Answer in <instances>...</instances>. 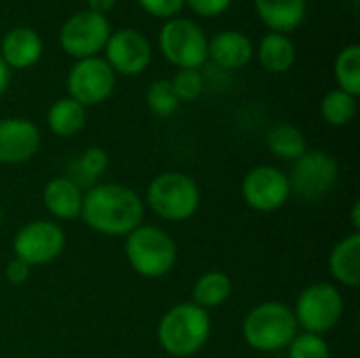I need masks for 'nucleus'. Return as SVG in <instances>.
Masks as SVG:
<instances>
[{
	"label": "nucleus",
	"instance_id": "13",
	"mask_svg": "<svg viewBox=\"0 0 360 358\" xmlns=\"http://www.w3.org/2000/svg\"><path fill=\"white\" fill-rule=\"evenodd\" d=\"M103 51H105L108 65L114 70V74H122V76H137L152 61L150 40L133 27H122L112 32Z\"/></svg>",
	"mask_w": 360,
	"mask_h": 358
},
{
	"label": "nucleus",
	"instance_id": "11",
	"mask_svg": "<svg viewBox=\"0 0 360 358\" xmlns=\"http://www.w3.org/2000/svg\"><path fill=\"white\" fill-rule=\"evenodd\" d=\"M340 177L338 160L323 150H306L297 160H293V169L289 175L291 192L306 200L323 198L335 186Z\"/></svg>",
	"mask_w": 360,
	"mask_h": 358
},
{
	"label": "nucleus",
	"instance_id": "25",
	"mask_svg": "<svg viewBox=\"0 0 360 358\" xmlns=\"http://www.w3.org/2000/svg\"><path fill=\"white\" fill-rule=\"evenodd\" d=\"M359 112V103L356 97L342 91V89H333L329 91L323 101H321V116L327 124L331 127H346L356 118Z\"/></svg>",
	"mask_w": 360,
	"mask_h": 358
},
{
	"label": "nucleus",
	"instance_id": "14",
	"mask_svg": "<svg viewBox=\"0 0 360 358\" xmlns=\"http://www.w3.org/2000/svg\"><path fill=\"white\" fill-rule=\"evenodd\" d=\"M40 129L19 116L0 120V165H23L40 150Z\"/></svg>",
	"mask_w": 360,
	"mask_h": 358
},
{
	"label": "nucleus",
	"instance_id": "33",
	"mask_svg": "<svg viewBox=\"0 0 360 358\" xmlns=\"http://www.w3.org/2000/svg\"><path fill=\"white\" fill-rule=\"evenodd\" d=\"M89 2V11L93 13H99V15H105L116 6V0H86Z\"/></svg>",
	"mask_w": 360,
	"mask_h": 358
},
{
	"label": "nucleus",
	"instance_id": "31",
	"mask_svg": "<svg viewBox=\"0 0 360 358\" xmlns=\"http://www.w3.org/2000/svg\"><path fill=\"white\" fill-rule=\"evenodd\" d=\"M232 0H186V6H190L200 17H219L230 8Z\"/></svg>",
	"mask_w": 360,
	"mask_h": 358
},
{
	"label": "nucleus",
	"instance_id": "23",
	"mask_svg": "<svg viewBox=\"0 0 360 358\" xmlns=\"http://www.w3.org/2000/svg\"><path fill=\"white\" fill-rule=\"evenodd\" d=\"M266 146L274 156H278L283 160H291V162L297 160L308 150L306 135L302 133L300 127H295L291 122L274 124L266 135Z\"/></svg>",
	"mask_w": 360,
	"mask_h": 358
},
{
	"label": "nucleus",
	"instance_id": "36",
	"mask_svg": "<svg viewBox=\"0 0 360 358\" xmlns=\"http://www.w3.org/2000/svg\"><path fill=\"white\" fill-rule=\"evenodd\" d=\"M2 222H4V211H2V205H0V226H2Z\"/></svg>",
	"mask_w": 360,
	"mask_h": 358
},
{
	"label": "nucleus",
	"instance_id": "21",
	"mask_svg": "<svg viewBox=\"0 0 360 358\" xmlns=\"http://www.w3.org/2000/svg\"><path fill=\"white\" fill-rule=\"evenodd\" d=\"M49 131L57 137H74L86 124V108L74 101L72 97L57 99L46 112Z\"/></svg>",
	"mask_w": 360,
	"mask_h": 358
},
{
	"label": "nucleus",
	"instance_id": "10",
	"mask_svg": "<svg viewBox=\"0 0 360 358\" xmlns=\"http://www.w3.org/2000/svg\"><path fill=\"white\" fill-rule=\"evenodd\" d=\"M116 74L101 57L78 59L65 80L68 97L78 101L80 106H99L114 93Z\"/></svg>",
	"mask_w": 360,
	"mask_h": 358
},
{
	"label": "nucleus",
	"instance_id": "4",
	"mask_svg": "<svg viewBox=\"0 0 360 358\" xmlns=\"http://www.w3.org/2000/svg\"><path fill=\"white\" fill-rule=\"evenodd\" d=\"M297 329L291 306L283 302H264L245 317L243 338L257 352H278L291 344Z\"/></svg>",
	"mask_w": 360,
	"mask_h": 358
},
{
	"label": "nucleus",
	"instance_id": "28",
	"mask_svg": "<svg viewBox=\"0 0 360 358\" xmlns=\"http://www.w3.org/2000/svg\"><path fill=\"white\" fill-rule=\"evenodd\" d=\"M289 358H331V348L323 335L316 333H297L287 346Z\"/></svg>",
	"mask_w": 360,
	"mask_h": 358
},
{
	"label": "nucleus",
	"instance_id": "2",
	"mask_svg": "<svg viewBox=\"0 0 360 358\" xmlns=\"http://www.w3.org/2000/svg\"><path fill=\"white\" fill-rule=\"evenodd\" d=\"M211 335V317L192 302H181L165 312L156 327L160 348L175 358H190L200 352Z\"/></svg>",
	"mask_w": 360,
	"mask_h": 358
},
{
	"label": "nucleus",
	"instance_id": "18",
	"mask_svg": "<svg viewBox=\"0 0 360 358\" xmlns=\"http://www.w3.org/2000/svg\"><path fill=\"white\" fill-rule=\"evenodd\" d=\"M255 13L270 32L289 34L306 19L308 0H253Z\"/></svg>",
	"mask_w": 360,
	"mask_h": 358
},
{
	"label": "nucleus",
	"instance_id": "29",
	"mask_svg": "<svg viewBox=\"0 0 360 358\" xmlns=\"http://www.w3.org/2000/svg\"><path fill=\"white\" fill-rule=\"evenodd\" d=\"M171 87H173L179 103H190L202 95L205 78H202L200 70H177V74L171 78Z\"/></svg>",
	"mask_w": 360,
	"mask_h": 358
},
{
	"label": "nucleus",
	"instance_id": "6",
	"mask_svg": "<svg viewBox=\"0 0 360 358\" xmlns=\"http://www.w3.org/2000/svg\"><path fill=\"white\" fill-rule=\"evenodd\" d=\"M158 46L169 63L179 70H200L209 59V38L198 23L186 17L165 21L158 34Z\"/></svg>",
	"mask_w": 360,
	"mask_h": 358
},
{
	"label": "nucleus",
	"instance_id": "17",
	"mask_svg": "<svg viewBox=\"0 0 360 358\" xmlns=\"http://www.w3.org/2000/svg\"><path fill=\"white\" fill-rule=\"evenodd\" d=\"M255 55L253 42L247 34L226 30L209 40V57L224 70H240Z\"/></svg>",
	"mask_w": 360,
	"mask_h": 358
},
{
	"label": "nucleus",
	"instance_id": "35",
	"mask_svg": "<svg viewBox=\"0 0 360 358\" xmlns=\"http://www.w3.org/2000/svg\"><path fill=\"white\" fill-rule=\"evenodd\" d=\"M352 232H360V203L352 205Z\"/></svg>",
	"mask_w": 360,
	"mask_h": 358
},
{
	"label": "nucleus",
	"instance_id": "34",
	"mask_svg": "<svg viewBox=\"0 0 360 358\" xmlns=\"http://www.w3.org/2000/svg\"><path fill=\"white\" fill-rule=\"evenodd\" d=\"M8 82H11V70L6 68V63L0 57V95L8 89Z\"/></svg>",
	"mask_w": 360,
	"mask_h": 358
},
{
	"label": "nucleus",
	"instance_id": "32",
	"mask_svg": "<svg viewBox=\"0 0 360 358\" xmlns=\"http://www.w3.org/2000/svg\"><path fill=\"white\" fill-rule=\"evenodd\" d=\"M30 266L27 264H23L21 260H17V257H13L11 262H8V266H6V281L11 283V285H23V283H27V279H30Z\"/></svg>",
	"mask_w": 360,
	"mask_h": 358
},
{
	"label": "nucleus",
	"instance_id": "9",
	"mask_svg": "<svg viewBox=\"0 0 360 358\" xmlns=\"http://www.w3.org/2000/svg\"><path fill=\"white\" fill-rule=\"evenodd\" d=\"M110 34H112V25L108 17L86 8V11L72 15L61 25L59 44L70 57H76V59L97 57V53L103 51Z\"/></svg>",
	"mask_w": 360,
	"mask_h": 358
},
{
	"label": "nucleus",
	"instance_id": "22",
	"mask_svg": "<svg viewBox=\"0 0 360 358\" xmlns=\"http://www.w3.org/2000/svg\"><path fill=\"white\" fill-rule=\"evenodd\" d=\"M232 295V281L221 270H209L194 283L192 289V304L202 310H213L224 306Z\"/></svg>",
	"mask_w": 360,
	"mask_h": 358
},
{
	"label": "nucleus",
	"instance_id": "12",
	"mask_svg": "<svg viewBox=\"0 0 360 358\" xmlns=\"http://www.w3.org/2000/svg\"><path fill=\"white\" fill-rule=\"evenodd\" d=\"M240 194L249 209L259 213H274L287 205L293 192L287 173L272 165H259L247 171L243 177Z\"/></svg>",
	"mask_w": 360,
	"mask_h": 358
},
{
	"label": "nucleus",
	"instance_id": "15",
	"mask_svg": "<svg viewBox=\"0 0 360 358\" xmlns=\"http://www.w3.org/2000/svg\"><path fill=\"white\" fill-rule=\"evenodd\" d=\"M82 188L72 181L68 175L53 177L42 188V205L49 211V215L57 222H72L80 217L82 211Z\"/></svg>",
	"mask_w": 360,
	"mask_h": 358
},
{
	"label": "nucleus",
	"instance_id": "30",
	"mask_svg": "<svg viewBox=\"0 0 360 358\" xmlns=\"http://www.w3.org/2000/svg\"><path fill=\"white\" fill-rule=\"evenodd\" d=\"M137 2L148 15L156 19H165V21L177 17L181 8L186 6V0H137Z\"/></svg>",
	"mask_w": 360,
	"mask_h": 358
},
{
	"label": "nucleus",
	"instance_id": "1",
	"mask_svg": "<svg viewBox=\"0 0 360 358\" xmlns=\"http://www.w3.org/2000/svg\"><path fill=\"white\" fill-rule=\"evenodd\" d=\"M143 215L141 196L124 184H95L84 192L80 217L97 234L124 238L143 224Z\"/></svg>",
	"mask_w": 360,
	"mask_h": 358
},
{
	"label": "nucleus",
	"instance_id": "19",
	"mask_svg": "<svg viewBox=\"0 0 360 358\" xmlns=\"http://www.w3.org/2000/svg\"><path fill=\"white\" fill-rule=\"evenodd\" d=\"M331 276L344 287L360 285V232H352L344 236L329 255Z\"/></svg>",
	"mask_w": 360,
	"mask_h": 358
},
{
	"label": "nucleus",
	"instance_id": "7",
	"mask_svg": "<svg viewBox=\"0 0 360 358\" xmlns=\"http://www.w3.org/2000/svg\"><path fill=\"white\" fill-rule=\"evenodd\" d=\"M291 310L297 321V327H302L306 333L323 335L335 329L342 321L344 295L331 283H314L297 295L295 306Z\"/></svg>",
	"mask_w": 360,
	"mask_h": 358
},
{
	"label": "nucleus",
	"instance_id": "8",
	"mask_svg": "<svg viewBox=\"0 0 360 358\" xmlns=\"http://www.w3.org/2000/svg\"><path fill=\"white\" fill-rule=\"evenodd\" d=\"M65 249V232L57 222L34 219L17 230L13 238V253L23 264L46 266L55 262Z\"/></svg>",
	"mask_w": 360,
	"mask_h": 358
},
{
	"label": "nucleus",
	"instance_id": "20",
	"mask_svg": "<svg viewBox=\"0 0 360 358\" xmlns=\"http://www.w3.org/2000/svg\"><path fill=\"white\" fill-rule=\"evenodd\" d=\"M257 57H259V63L264 65V70H268L272 74H285L293 68L297 53H295V44L291 42V38L287 34L268 32L259 42Z\"/></svg>",
	"mask_w": 360,
	"mask_h": 358
},
{
	"label": "nucleus",
	"instance_id": "24",
	"mask_svg": "<svg viewBox=\"0 0 360 358\" xmlns=\"http://www.w3.org/2000/svg\"><path fill=\"white\" fill-rule=\"evenodd\" d=\"M108 165H110L108 152L99 146H91L72 162V167H70L72 173L68 177L72 181H76L80 188L82 186H95V181L105 173Z\"/></svg>",
	"mask_w": 360,
	"mask_h": 358
},
{
	"label": "nucleus",
	"instance_id": "16",
	"mask_svg": "<svg viewBox=\"0 0 360 358\" xmlns=\"http://www.w3.org/2000/svg\"><path fill=\"white\" fill-rule=\"evenodd\" d=\"M42 38L32 27H13L0 42V57L8 70H27L42 57Z\"/></svg>",
	"mask_w": 360,
	"mask_h": 358
},
{
	"label": "nucleus",
	"instance_id": "3",
	"mask_svg": "<svg viewBox=\"0 0 360 358\" xmlns=\"http://www.w3.org/2000/svg\"><path fill=\"white\" fill-rule=\"evenodd\" d=\"M124 255L139 276L162 279L177 264V245L162 228L141 224L124 236Z\"/></svg>",
	"mask_w": 360,
	"mask_h": 358
},
{
	"label": "nucleus",
	"instance_id": "26",
	"mask_svg": "<svg viewBox=\"0 0 360 358\" xmlns=\"http://www.w3.org/2000/svg\"><path fill=\"white\" fill-rule=\"evenodd\" d=\"M333 74L338 80V89L359 97L360 95V46L359 44H348L346 49L340 51Z\"/></svg>",
	"mask_w": 360,
	"mask_h": 358
},
{
	"label": "nucleus",
	"instance_id": "27",
	"mask_svg": "<svg viewBox=\"0 0 360 358\" xmlns=\"http://www.w3.org/2000/svg\"><path fill=\"white\" fill-rule=\"evenodd\" d=\"M146 103L150 112L160 118L173 116L179 108V99L175 97L171 80H154L146 91Z\"/></svg>",
	"mask_w": 360,
	"mask_h": 358
},
{
	"label": "nucleus",
	"instance_id": "5",
	"mask_svg": "<svg viewBox=\"0 0 360 358\" xmlns=\"http://www.w3.org/2000/svg\"><path fill=\"white\" fill-rule=\"evenodd\" d=\"M146 205L165 222H188L200 207V188L186 173L165 171L150 181Z\"/></svg>",
	"mask_w": 360,
	"mask_h": 358
}]
</instances>
